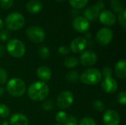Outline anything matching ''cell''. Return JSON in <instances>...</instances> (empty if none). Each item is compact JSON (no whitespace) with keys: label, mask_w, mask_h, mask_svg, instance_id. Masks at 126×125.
Segmentation results:
<instances>
[{"label":"cell","mask_w":126,"mask_h":125,"mask_svg":"<svg viewBox=\"0 0 126 125\" xmlns=\"http://www.w3.org/2000/svg\"><path fill=\"white\" fill-rule=\"evenodd\" d=\"M120 119L117 111L108 110L103 115V122L106 125H118Z\"/></svg>","instance_id":"cell-12"},{"label":"cell","mask_w":126,"mask_h":125,"mask_svg":"<svg viewBox=\"0 0 126 125\" xmlns=\"http://www.w3.org/2000/svg\"><path fill=\"white\" fill-rule=\"evenodd\" d=\"M4 93V88L0 87V97L3 96Z\"/></svg>","instance_id":"cell-40"},{"label":"cell","mask_w":126,"mask_h":125,"mask_svg":"<svg viewBox=\"0 0 126 125\" xmlns=\"http://www.w3.org/2000/svg\"><path fill=\"white\" fill-rule=\"evenodd\" d=\"M101 87L105 92L108 94H113L117 90L118 85L117 81L114 78L110 77L104 78L103 81L101 83Z\"/></svg>","instance_id":"cell-14"},{"label":"cell","mask_w":126,"mask_h":125,"mask_svg":"<svg viewBox=\"0 0 126 125\" xmlns=\"http://www.w3.org/2000/svg\"><path fill=\"white\" fill-rule=\"evenodd\" d=\"M63 124L64 125H78V120L75 116H70L67 117L66 120Z\"/></svg>","instance_id":"cell-33"},{"label":"cell","mask_w":126,"mask_h":125,"mask_svg":"<svg viewBox=\"0 0 126 125\" xmlns=\"http://www.w3.org/2000/svg\"><path fill=\"white\" fill-rule=\"evenodd\" d=\"M38 55L42 59L47 60L49 58V55H50V51L47 46H42L38 49Z\"/></svg>","instance_id":"cell-24"},{"label":"cell","mask_w":126,"mask_h":125,"mask_svg":"<svg viewBox=\"0 0 126 125\" xmlns=\"http://www.w3.org/2000/svg\"><path fill=\"white\" fill-rule=\"evenodd\" d=\"M78 63H79L78 60L75 57H68L64 60V66L66 68H69V69L76 67L78 65Z\"/></svg>","instance_id":"cell-22"},{"label":"cell","mask_w":126,"mask_h":125,"mask_svg":"<svg viewBox=\"0 0 126 125\" xmlns=\"http://www.w3.org/2000/svg\"><path fill=\"white\" fill-rule=\"evenodd\" d=\"M6 88L9 94L15 97L23 96L27 89L25 83L19 78H13L10 80Z\"/></svg>","instance_id":"cell-2"},{"label":"cell","mask_w":126,"mask_h":125,"mask_svg":"<svg viewBox=\"0 0 126 125\" xmlns=\"http://www.w3.org/2000/svg\"><path fill=\"white\" fill-rule=\"evenodd\" d=\"M92 107L94 111L97 112H102L105 110V105L103 102L100 100H96L92 103Z\"/></svg>","instance_id":"cell-28"},{"label":"cell","mask_w":126,"mask_h":125,"mask_svg":"<svg viewBox=\"0 0 126 125\" xmlns=\"http://www.w3.org/2000/svg\"><path fill=\"white\" fill-rule=\"evenodd\" d=\"M13 4V0H0V5L4 9L10 8Z\"/></svg>","instance_id":"cell-34"},{"label":"cell","mask_w":126,"mask_h":125,"mask_svg":"<svg viewBox=\"0 0 126 125\" xmlns=\"http://www.w3.org/2000/svg\"><path fill=\"white\" fill-rule=\"evenodd\" d=\"M113 32L109 27L101 28L96 35V41L100 46L109 45L113 39Z\"/></svg>","instance_id":"cell-7"},{"label":"cell","mask_w":126,"mask_h":125,"mask_svg":"<svg viewBox=\"0 0 126 125\" xmlns=\"http://www.w3.org/2000/svg\"><path fill=\"white\" fill-rule=\"evenodd\" d=\"M103 74L106 77H110L112 75V70L109 67H105L103 71Z\"/></svg>","instance_id":"cell-37"},{"label":"cell","mask_w":126,"mask_h":125,"mask_svg":"<svg viewBox=\"0 0 126 125\" xmlns=\"http://www.w3.org/2000/svg\"><path fill=\"white\" fill-rule=\"evenodd\" d=\"M28 123L27 116L20 113H14L10 119V125H28Z\"/></svg>","instance_id":"cell-16"},{"label":"cell","mask_w":126,"mask_h":125,"mask_svg":"<svg viewBox=\"0 0 126 125\" xmlns=\"http://www.w3.org/2000/svg\"><path fill=\"white\" fill-rule=\"evenodd\" d=\"M87 41L85 38L78 37L72 41L70 44V50L74 53H80L85 50L87 46Z\"/></svg>","instance_id":"cell-11"},{"label":"cell","mask_w":126,"mask_h":125,"mask_svg":"<svg viewBox=\"0 0 126 125\" xmlns=\"http://www.w3.org/2000/svg\"><path fill=\"white\" fill-rule=\"evenodd\" d=\"M74 102V96L72 92L69 91H65L61 92L57 99V104L59 108L66 109L69 108Z\"/></svg>","instance_id":"cell-8"},{"label":"cell","mask_w":126,"mask_h":125,"mask_svg":"<svg viewBox=\"0 0 126 125\" xmlns=\"http://www.w3.org/2000/svg\"><path fill=\"white\" fill-rule=\"evenodd\" d=\"M10 109L4 104H0V117L5 119L10 115Z\"/></svg>","instance_id":"cell-25"},{"label":"cell","mask_w":126,"mask_h":125,"mask_svg":"<svg viewBox=\"0 0 126 125\" xmlns=\"http://www.w3.org/2000/svg\"><path fill=\"white\" fill-rule=\"evenodd\" d=\"M68 116L66 114V113L65 111H59L57 113L56 116H55V119L56 121L60 123V124H62V123H64L65 121L66 120Z\"/></svg>","instance_id":"cell-26"},{"label":"cell","mask_w":126,"mask_h":125,"mask_svg":"<svg viewBox=\"0 0 126 125\" xmlns=\"http://www.w3.org/2000/svg\"><path fill=\"white\" fill-rule=\"evenodd\" d=\"M25 18L22 14L15 12L10 13L5 18V26L10 30H18L23 27Z\"/></svg>","instance_id":"cell-4"},{"label":"cell","mask_w":126,"mask_h":125,"mask_svg":"<svg viewBox=\"0 0 126 125\" xmlns=\"http://www.w3.org/2000/svg\"><path fill=\"white\" fill-rule=\"evenodd\" d=\"M66 79L67 80L68 82H69L71 83H75L79 80L80 76L77 71H70L66 74Z\"/></svg>","instance_id":"cell-21"},{"label":"cell","mask_w":126,"mask_h":125,"mask_svg":"<svg viewBox=\"0 0 126 125\" xmlns=\"http://www.w3.org/2000/svg\"><path fill=\"white\" fill-rule=\"evenodd\" d=\"M97 61V55L92 50L84 51L80 57V62L84 66H94Z\"/></svg>","instance_id":"cell-9"},{"label":"cell","mask_w":126,"mask_h":125,"mask_svg":"<svg viewBox=\"0 0 126 125\" xmlns=\"http://www.w3.org/2000/svg\"><path fill=\"white\" fill-rule=\"evenodd\" d=\"M70 5L75 9H81L86 6L89 0H69Z\"/></svg>","instance_id":"cell-20"},{"label":"cell","mask_w":126,"mask_h":125,"mask_svg":"<svg viewBox=\"0 0 126 125\" xmlns=\"http://www.w3.org/2000/svg\"><path fill=\"white\" fill-rule=\"evenodd\" d=\"M53 105L54 104L52 100H47L42 104V108L45 111H51L53 108Z\"/></svg>","instance_id":"cell-35"},{"label":"cell","mask_w":126,"mask_h":125,"mask_svg":"<svg viewBox=\"0 0 126 125\" xmlns=\"http://www.w3.org/2000/svg\"><path fill=\"white\" fill-rule=\"evenodd\" d=\"M118 21L120 24L124 28L126 29V9H123V11H121L120 13H119V15H118Z\"/></svg>","instance_id":"cell-27"},{"label":"cell","mask_w":126,"mask_h":125,"mask_svg":"<svg viewBox=\"0 0 126 125\" xmlns=\"http://www.w3.org/2000/svg\"><path fill=\"white\" fill-rule=\"evenodd\" d=\"M37 76L40 80H42V82L48 81L51 78L52 72L49 67L46 66H41L37 69Z\"/></svg>","instance_id":"cell-17"},{"label":"cell","mask_w":126,"mask_h":125,"mask_svg":"<svg viewBox=\"0 0 126 125\" xmlns=\"http://www.w3.org/2000/svg\"><path fill=\"white\" fill-rule=\"evenodd\" d=\"M10 32L7 29H2L0 31V41H6L10 38Z\"/></svg>","instance_id":"cell-32"},{"label":"cell","mask_w":126,"mask_h":125,"mask_svg":"<svg viewBox=\"0 0 126 125\" xmlns=\"http://www.w3.org/2000/svg\"><path fill=\"white\" fill-rule=\"evenodd\" d=\"M117 102L123 105H125L126 104V92L125 91H123L120 92L117 95Z\"/></svg>","instance_id":"cell-31"},{"label":"cell","mask_w":126,"mask_h":125,"mask_svg":"<svg viewBox=\"0 0 126 125\" xmlns=\"http://www.w3.org/2000/svg\"><path fill=\"white\" fill-rule=\"evenodd\" d=\"M79 125H97L95 121L91 117H85L83 118L80 121Z\"/></svg>","instance_id":"cell-29"},{"label":"cell","mask_w":126,"mask_h":125,"mask_svg":"<svg viewBox=\"0 0 126 125\" xmlns=\"http://www.w3.org/2000/svg\"><path fill=\"white\" fill-rule=\"evenodd\" d=\"M49 94V88L44 82L37 81L32 83L28 90L27 94L33 101H42L45 99Z\"/></svg>","instance_id":"cell-1"},{"label":"cell","mask_w":126,"mask_h":125,"mask_svg":"<svg viewBox=\"0 0 126 125\" xmlns=\"http://www.w3.org/2000/svg\"><path fill=\"white\" fill-rule=\"evenodd\" d=\"M27 10L31 13H38L43 8V4L41 1L38 0H31L27 2L26 5Z\"/></svg>","instance_id":"cell-19"},{"label":"cell","mask_w":126,"mask_h":125,"mask_svg":"<svg viewBox=\"0 0 126 125\" xmlns=\"http://www.w3.org/2000/svg\"><path fill=\"white\" fill-rule=\"evenodd\" d=\"M110 5L111 9L117 13H120L124 9L123 3L120 0H111Z\"/></svg>","instance_id":"cell-23"},{"label":"cell","mask_w":126,"mask_h":125,"mask_svg":"<svg viewBox=\"0 0 126 125\" xmlns=\"http://www.w3.org/2000/svg\"><path fill=\"white\" fill-rule=\"evenodd\" d=\"M100 10H102L105 7V4H104V1H103L102 0H99L97 1V2L95 4Z\"/></svg>","instance_id":"cell-38"},{"label":"cell","mask_w":126,"mask_h":125,"mask_svg":"<svg viewBox=\"0 0 126 125\" xmlns=\"http://www.w3.org/2000/svg\"><path fill=\"white\" fill-rule=\"evenodd\" d=\"M8 78V74L7 73V71L2 69L0 68V85H3L4 84Z\"/></svg>","instance_id":"cell-30"},{"label":"cell","mask_w":126,"mask_h":125,"mask_svg":"<svg viewBox=\"0 0 126 125\" xmlns=\"http://www.w3.org/2000/svg\"><path fill=\"white\" fill-rule=\"evenodd\" d=\"M26 33L29 39L35 43H41L45 38L44 30L38 26H30L27 29Z\"/></svg>","instance_id":"cell-6"},{"label":"cell","mask_w":126,"mask_h":125,"mask_svg":"<svg viewBox=\"0 0 126 125\" xmlns=\"http://www.w3.org/2000/svg\"><path fill=\"white\" fill-rule=\"evenodd\" d=\"M100 13V10L95 5H91L88 7L83 12L84 17L89 21H94L97 19L99 17Z\"/></svg>","instance_id":"cell-15"},{"label":"cell","mask_w":126,"mask_h":125,"mask_svg":"<svg viewBox=\"0 0 126 125\" xmlns=\"http://www.w3.org/2000/svg\"><path fill=\"white\" fill-rule=\"evenodd\" d=\"M73 28L78 32L84 33L89 29L90 23L83 16H77L72 21Z\"/></svg>","instance_id":"cell-10"},{"label":"cell","mask_w":126,"mask_h":125,"mask_svg":"<svg viewBox=\"0 0 126 125\" xmlns=\"http://www.w3.org/2000/svg\"><path fill=\"white\" fill-rule=\"evenodd\" d=\"M8 53L16 58L21 57L25 54L24 44L18 39H11L8 41L6 46Z\"/></svg>","instance_id":"cell-5"},{"label":"cell","mask_w":126,"mask_h":125,"mask_svg":"<svg viewBox=\"0 0 126 125\" xmlns=\"http://www.w3.org/2000/svg\"><path fill=\"white\" fill-rule=\"evenodd\" d=\"M99 19L100 23L106 26H112L117 21L115 15L109 10H103L100 13Z\"/></svg>","instance_id":"cell-13"},{"label":"cell","mask_w":126,"mask_h":125,"mask_svg":"<svg viewBox=\"0 0 126 125\" xmlns=\"http://www.w3.org/2000/svg\"><path fill=\"white\" fill-rule=\"evenodd\" d=\"M3 26H4V23H3V21L0 18V29H2V27H3Z\"/></svg>","instance_id":"cell-41"},{"label":"cell","mask_w":126,"mask_h":125,"mask_svg":"<svg viewBox=\"0 0 126 125\" xmlns=\"http://www.w3.org/2000/svg\"><path fill=\"white\" fill-rule=\"evenodd\" d=\"M70 49L67 46H61L58 48V52L61 55H66L69 53Z\"/></svg>","instance_id":"cell-36"},{"label":"cell","mask_w":126,"mask_h":125,"mask_svg":"<svg viewBox=\"0 0 126 125\" xmlns=\"http://www.w3.org/2000/svg\"><path fill=\"white\" fill-rule=\"evenodd\" d=\"M115 74L117 77L121 80L126 77V61L123 59L119 60L115 66Z\"/></svg>","instance_id":"cell-18"},{"label":"cell","mask_w":126,"mask_h":125,"mask_svg":"<svg viewBox=\"0 0 126 125\" xmlns=\"http://www.w3.org/2000/svg\"><path fill=\"white\" fill-rule=\"evenodd\" d=\"M81 82L86 85H96L102 80V73L94 68L87 69L82 73L80 77Z\"/></svg>","instance_id":"cell-3"},{"label":"cell","mask_w":126,"mask_h":125,"mask_svg":"<svg viewBox=\"0 0 126 125\" xmlns=\"http://www.w3.org/2000/svg\"></svg>","instance_id":"cell-43"},{"label":"cell","mask_w":126,"mask_h":125,"mask_svg":"<svg viewBox=\"0 0 126 125\" xmlns=\"http://www.w3.org/2000/svg\"><path fill=\"white\" fill-rule=\"evenodd\" d=\"M5 53V49L3 46H0V57H3Z\"/></svg>","instance_id":"cell-39"},{"label":"cell","mask_w":126,"mask_h":125,"mask_svg":"<svg viewBox=\"0 0 126 125\" xmlns=\"http://www.w3.org/2000/svg\"><path fill=\"white\" fill-rule=\"evenodd\" d=\"M58 1H62V0H58Z\"/></svg>","instance_id":"cell-42"}]
</instances>
